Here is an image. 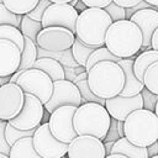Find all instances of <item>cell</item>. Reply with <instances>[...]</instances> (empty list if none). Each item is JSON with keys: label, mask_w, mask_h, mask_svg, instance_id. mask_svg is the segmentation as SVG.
Listing matches in <instances>:
<instances>
[{"label": "cell", "mask_w": 158, "mask_h": 158, "mask_svg": "<svg viewBox=\"0 0 158 158\" xmlns=\"http://www.w3.org/2000/svg\"><path fill=\"white\" fill-rule=\"evenodd\" d=\"M120 133H118V130H117V120L112 118L111 117V123H110V128L107 131V135L105 137L104 141H116L117 138H120Z\"/></svg>", "instance_id": "37"}, {"label": "cell", "mask_w": 158, "mask_h": 158, "mask_svg": "<svg viewBox=\"0 0 158 158\" xmlns=\"http://www.w3.org/2000/svg\"><path fill=\"white\" fill-rule=\"evenodd\" d=\"M33 68H38V69L46 72L52 78L53 81L65 78L64 65L59 60H57L52 57H38L33 64Z\"/></svg>", "instance_id": "20"}, {"label": "cell", "mask_w": 158, "mask_h": 158, "mask_svg": "<svg viewBox=\"0 0 158 158\" xmlns=\"http://www.w3.org/2000/svg\"><path fill=\"white\" fill-rule=\"evenodd\" d=\"M154 112H156V115L158 116V101H157V104H156V109H154Z\"/></svg>", "instance_id": "49"}, {"label": "cell", "mask_w": 158, "mask_h": 158, "mask_svg": "<svg viewBox=\"0 0 158 158\" xmlns=\"http://www.w3.org/2000/svg\"><path fill=\"white\" fill-rule=\"evenodd\" d=\"M111 116L105 105L88 101L80 104L74 114L73 125L78 135H91L105 139L110 128Z\"/></svg>", "instance_id": "3"}, {"label": "cell", "mask_w": 158, "mask_h": 158, "mask_svg": "<svg viewBox=\"0 0 158 158\" xmlns=\"http://www.w3.org/2000/svg\"><path fill=\"white\" fill-rule=\"evenodd\" d=\"M42 23L41 21H36L31 17H28L26 14L22 15V19H21V23H20V30L22 32L23 36H27L30 37L32 41L36 42V38H37V35L38 32L42 30Z\"/></svg>", "instance_id": "28"}, {"label": "cell", "mask_w": 158, "mask_h": 158, "mask_svg": "<svg viewBox=\"0 0 158 158\" xmlns=\"http://www.w3.org/2000/svg\"><path fill=\"white\" fill-rule=\"evenodd\" d=\"M123 133L132 143L148 147L158 139V116L152 110L137 109L123 121Z\"/></svg>", "instance_id": "5"}, {"label": "cell", "mask_w": 158, "mask_h": 158, "mask_svg": "<svg viewBox=\"0 0 158 158\" xmlns=\"http://www.w3.org/2000/svg\"><path fill=\"white\" fill-rule=\"evenodd\" d=\"M81 104V94L78 86L69 79H59L53 81V93L44 104V110L51 114L54 109L63 105L79 106Z\"/></svg>", "instance_id": "11"}, {"label": "cell", "mask_w": 158, "mask_h": 158, "mask_svg": "<svg viewBox=\"0 0 158 158\" xmlns=\"http://www.w3.org/2000/svg\"><path fill=\"white\" fill-rule=\"evenodd\" d=\"M44 115L43 102L33 94L25 93V102L21 111L9 122L20 130H33L41 125Z\"/></svg>", "instance_id": "10"}, {"label": "cell", "mask_w": 158, "mask_h": 158, "mask_svg": "<svg viewBox=\"0 0 158 158\" xmlns=\"http://www.w3.org/2000/svg\"><path fill=\"white\" fill-rule=\"evenodd\" d=\"M0 158H9V156L5 154V153H1V152H0Z\"/></svg>", "instance_id": "48"}, {"label": "cell", "mask_w": 158, "mask_h": 158, "mask_svg": "<svg viewBox=\"0 0 158 158\" xmlns=\"http://www.w3.org/2000/svg\"><path fill=\"white\" fill-rule=\"evenodd\" d=\"M78 106L74 105H63L54 109L48 117V125L52 135L65 143H69L78 133L75 132L73 125V117Z\"/></svg>", "instance_id": "9"}, {"label": "cell", "mask_w": 158, "mask_h": 158, "mask_svg": "<svg viewBox=\"0 0 158 158\" xmlns=\"http://www.w3.org/2000/svg\"><path fill=\"white\" fill-rule=\"evenodd\" d=\"M143 84L148 90L158 94V60L152 63L146 69L143 75Z\"/></svg>", "instance_id": "30"}, {"label": "cell", "mask_w": 158, "mask_h": 158, "mask_svg": "<svg viewBox=\"0 0 158 158\" xmlns=\"http://www.w3.org/2000/svg\"><path fill=\"white\" fill-rule=\"evenodd\" d=\"M105 11L110 15V17L112 19V21H118V20H123L126 19V9L115 4L114 1H111L107 6L104 7Z\"/></svg>", "instance_id": "33"}, {"label": "cell", "mask_w": 158, "mask_h": 158, "mask_svg": "<svg viewBox=\"0 0 158 158\" xmlns=\"http://www.w3.org/2000/svg\"><path fill=\"white\" fill-rule=\"evenodd\" d=\"M1 121H2V120H1V118H0V122H1Z\"/></svg>", "instance_id": "51"}, {"label": "cell", "mask_w": 158, "mask_h": 158, "mask_svg": "<svg viewBox=\"0 0 158 158\" xmlns=\"http://www.w3.org/2000/svg\"><path fill=\"white\" fill-rule=\"evenodd\" d=\"M143 42L141 28L130 19L112 21L105 36V46L118 58L138 54Z\"/></svg>", "instance_id": "1"}, {"label": "cell", "mask_w": 158, "mask_h": 158, "mask_svg": "<svg viewBox=\"0 0 158 158\" xmlns=\"http://www.w3.org/2000/svg\"><path fill=\"white\" fill-rule=\"evenodd\" d=\"M36 128H33V130H20V128H16L15 126H12L7 121L6 127H5V137H6L7 143L10 146H12L17 139H20L22 137H26V136H32Z\"/></svg>", "instance_id": "31"}, {"label": "cell", "mask_w": 158, "mask_h": 158, "mask_svg": "<svg viewBox=\"0 0 158 158\" xmlns=\"http://www.w3.org/2000/svg\"><path fill=\"white\" fill-rule=\"evenodd\" d=\"M112 1H114L115 4H117V5L122 6V7L127 9V7H132V6L137 5L141 0H112Z\"/></svg>", "instance_id": "39"}, {"label": "cell", "mask_w": 158, "mask_h": 158, "mask_svg": "<svg viewBox=\"0 0 158 158\" xmlns=\"http://www.w3.org/2000/svg\"><path fill=\"white\" fill-rule=\"evenodd\" d=\"M88 7H105L107 6L112 0H81Z\"/></svg>", "instance_id": "38"}, {"label": "cell", "mask_w": 158, "mask_h": 158, "mask_svg": "<svg viewBox=\"0 0 158 158\" xmlns=\"http://www.w3.org/2000/svg\"><path fill=\"white\" fill-rule=\"evenodd\" d=\"M115 141H105L104 142V146H105V151H106V156L111 152V148H112V144H114Z\"/></svg>", "instance_id": "42"}, {"label": "cell", "mask_w": 158, "mask_h": 158, "mask_svg": "<svg viewBox=\"0 0 158 158\" xmlns=\"http://www.w3.org/2000/svg\"><path fill=\"white\" fill-rule=\"evenodd\" d=\"M105 107L107 109L110 116L117 121H125L126 117L135 110L143 107L142 94L138 93L132 96L116 95L105 100Z\"/></svg>", "instance_id": "15"}, {"label": "cell", "mask_w": 158, "mask_h": 158, "mask_svg": "<svg viewBox=\"0 0 158 158\" xmlns=\"http://www.w3.org/2000/svg\"><path fill=\"white\" fill-rule=\"evenodd\" d=\"M69 158H104L106 151L104 141L91 135H77L68 144Z\"/></svg>", "instance_id": "14"}, {"label": "cell", "mask_w": 158, "mask_h": 158, "mask_svg": "<svg viewBox=\"0 0 158 158\" xmlns=\"http://www.w3.org/2000/svg\"><path fill=\"white\" fill-rule=\"evenodd\" d=\"M37 58H38V46L30 37L25 36V44H23V49L21 51V62L17 69L25 70L32 68Z\"/></svg>", "instance_id": "24"}, {"label": "cell", "mask_w": 158, "mask_h": 158, "mask_svg": "<svg viewBox=\"0 0 158 158\" xmlns=\"http://www.w3.org/2000/svg\"><path fill=\"white\" fill-rule=\"evenodd\" d=\"M130 20H132L142 31L143 42L141 51H144L151 47V40L154 30L158 27V10L153 7H144L138 11H136Z\"/></svg>", "instance_id": "16"}, {"label": "cell", "mask_w": 158, "mask_h": 158, "mask_svg": "<svg viewBox=\"0 0 158 158\" xmlns=\"http://www.w3.org/2000/svg\"><path fill=\"white\" fill-rule=\"evenodd\" d=\"M118 57L115 56L114 53H111L109 51V48L104 44V46H100L98 48L94 49V52L89 56L88 60H86V65H85V69L89 70L95 63L98 62H101V60H114V62H118Z\"/></svg>", "instance_id": "27"}, {"label": "cell", "mask_w": 158, "mask_h": 158, "mask_svg": "<svg viewBox=\"0 0 158 158\" xmlns=\"http://www.w3.org/2000/svg\"><path fill=\"white\" fill-rule=\"evenodd\" d=\"M10 81V75H5V77H0V85H4L6 83Z\"/></svg>", "instance_id": "44"}, {"label": "cell", "mask_w": 158, "mask_h": 158, "mask_svg": "<svg viewBox=\"0 0 158 158\" xmlns=\"http://www.w3.org/2000/svg\"><path fill=\"white\" fill-rule=\"evenodd\" d=\"M0 38L10 40V41H12L14 43H16L17 47H19L21 51L23 49L25 36L22 35L20 27H16V26L9 25V23L0 25Z\"/></svg>", "instance_id": "26"}, {"label": "cell", "mask_w": 158, "mask_h": 158, "mask_svg": "<svg viewBox=\"0 0 158 158\" xmlns=\"http://www.w3.org/2000/svg\"><path fill=\"white\" fill-rule=\"evenodd\" d=\"M141 94H142V99H143V107L154 111L156 104H157V101H158V94H156V93L148 90L146 86L142 89Z\"/></svg>", "instance_id": "34"}, {"label": "cell", "mask_w": 158, "mask_h": 158, "mask_svg": "<svg viewBox=\"0 0 158 158\" xmlns=\"http://www.w3.org/2000/svg\"><path fill=\"white\" fill-rule=\"evenodd\" d=\"M74 7H75L78 11H83V10H85L88 6H86V5H85V4H84L81 0H79V1L75 4V6H74Z\"/></svg>", "instance_id": "43"}, {"label": "cell", "mask_w": 158, "mask_h": 158, "mask_svg": "<svg viewBox=\"0 0 158 158\" xmlns=\"http://www.w3.org/2000/svg\"><path fill=\"white\" fill-rule=\"evenodd\" d=\"M151 47L153 49L158 51V27L154 30L153 35H152V40H151Z\"/></svg>", "instance_id": "41"}, {"label": "cell", "mask_w": 158, "mask_h": 158, "mask_svg": "<svg viewBox=\"0 0 158 158\" xmlns=\"http://www.w3.org/2000/svg\"><path fill=\"white\" fill-rule=\"evenodd\" d=\"M21 62V49L10 40L0 38V77L15 73Z\"/></svg>", "instance_id": "17"}, {"label": "cell", "mask_w": 158, "mask_h": 158, "mask_svg": "<svg viewBox=\"0 0 158 158\" xmlns=\"http://www.w3.org/2000/svg\"><path fill=\"white\" fill-rule=\"evenodd\" d=\"M154 9H157V10H158V6H154Z\"/></svg>", "instance_id": "50"}, {"label": "cell", "mask_w": 158, "mask_h": 158, "mask_svg": "<svg viewBox=\"0 0 158 158\" xmlns=\"http://www.w3.org/2000/svg\"><path fill=\"white\" fill-rule=\"evenodd\" d=\"M21 19H22V15L11 12L2 2H0V25L9 23V25H14L16 27H20Z\"/></svg>", "instance_id": "32"}, {"label": "cell", "mask_w": 158, "mask_h": 158, "mask_svg": "<svg viewBox=\"0 0 158 158\" xmlns=\"http://www.w3.org/2000/svg\"><path fill=\"white\" fill-rule=\"evenodd\" d=\"M98 48V47H94V46H89L86 44L85 42H83L80 38L75 37L74 40V43L72 46V54H73V58L74 60L81 65V67H85L86 65V60L89 58V56L94 52V49Z\"/></svg>", "instance_id": "25"}, {"label": "cell", "mask_w": 158, "mask_h": 158, "mask_svg": "<svg viewBox=\"0 0 158 158\" xmlns=\"http://www.w3.org/2000/svg\"><path fill=\"white\" fill-rule=\"evenodd\" d=\"M73 83L78 86L80 94H81V104L83 102H88V101H94V102H99V104H102L105 105V100L106 99H102V98H99L98 95H95L89 84H88V72H81L79 73L78 75H75V78L73 79Z\"/></svg>", "instance_id": "23"}, {"label": "cell", "mask_w": 158, "mask_h": 158, "mask_svg": "<svg viewBox=\"0 0 158 158\" xmlns=\"http://www.w3.org/2000/svg\"><path fill=\"white\" fill-rule=\"evenodd\" d=\"M147 152H148V157H154L158 153V139L147 147Z\"/></svg>", "instance_id": "40"}, {"label": "cell", "mask_w": 158, "mask_h": 158, "mask_svg": "<svg viewBox=\"0 0 158 158\" xmlns=\"http://www.w3.org/2000/svg\"><path fill=\"white\" fill-rule=\"evenodd\" d=\"M144 1H147L148 4H151L153 6H158V0H144Z\"/></svg>", "instance_id": "46"}, {"label": "cell", "mask_w": 158, "mask_h": 158, "mask_svg": "<svg viewBox=\"0 0 158 158\" xmlns=\"http://www.w3.org/2000/svg\"><path fill=\"white\" fill-rule=\"evenodd\" d=\"M112 19L102 7H86L79 12L75 36L89 46L100 47L105 44V36Z\"/></svg>", "instance_id": "4"}, {"label": "cell", "mask_w": 158, "mask_h": 158, "mask_svg": "<svg viewBox=\"0 0 158 158\" xmlns=\"http://www.w3.org/2000/svg\"><path fill=\"white\" fill-rule=\"evenodd\" d=\"M25 102V91L17 83H6L0 85V118L9 121L14 118L22 109Z\"/></svg>", "instance_id": "12"}, {"label": "cell", "mask_w": 158, "mask_h": 158, "mask_svg": "<svg viewBox=\"0 0 158 158\" xmlns=\"http://www.w3.org/2000/svg\"><path fill=\"white\" fill-rule=\"evenodd\" d=\"M79 16V11L70 4L51 2L46 9L41 23L43 27L47 26H63L75 33V25Z\"/></svg>", "instance_id": "13"}, {"label": "cell", "mask_w": 158, "mask_h": 158, "mask_svg": "<svg viewBox=\"0 0 158 158\" xmlns=\"http://www.w3.org/2000/svg\"><path fill=\"white\" fill-rule=\"evenodd\" d=\"M7 121H1L0 122V152L5 154H10V148L11 146L7 143L6 137H5V127H6Z\"/></svg>", "instance_id": "36"}, {"label": "cell", "mask_w": 158, "mask_h": 158, "mask_svg": "<svg viewBox=\"0 0 158 158\" xmlns=\"http://www.w3.org/2000/svg\"><path fill=\"white\" fill-rule=\"evenodd\" d=\"M158 60V51L153 49V48H147L144 51H142V53H139L133 62V72L136 74V77L143 81V75L146 69L154 62Z\"/></svg>", "instance_id": "22"}, {"label": "cell", "mask_w": 158, "mask_h": 158, "mask_svg": "<svg viewBox=\"0 0 158 158\" xmlns=\"http://www.w3.org/2000/svg\"><path fill=\"white\" fill-rule=\"evenodd\" d=\"M20 157H27V158H41L40 154L36 152L33 146L32 136H26L20 139H17L10 148L9 158H20Z\"/></svg>", "instance_id": "21"}, {"label": "cell", "mask_w": 158, "mask_h": 158, "mask_svg": "<svg viewBox=\"0 0 158 158\" xmlns=\"http://www.w3.org/2000/svg\"><path fill=\"white\" fill-rule=\"evenodd\" d=\"M86 72L88 84L99 98L109 99L121 94L125 86V73L117 62L101 60Z\"/></svg>", "instance_id": "2"}, {"label": "cell", "mask_w": 158, "mask_h": 158, "mask_svg": "<svg viewBox=\"0 0 158 158\" xmlns=\"http://www.w3.org/2000/svg\"><path fill=\"white\" fill-rule=\"evenodd\" d=\"M78 1H79V0H72V1H70V2H69V4H70V5H72V6H75V4H77V2H78Z\"/></svg>", "instance_id": "47"}, {"label": "cell", "mask_w": 158, "mask_h": 158, "mask_svg": "<svg viewBox=\"0 0 158 158\" xmlns=\"http://www.w3.org/2000/svg\"><path fill=\"white\" fill-rule=\"evenodd\" d=\"M51 2H59V4H69L72 0H49Z\"/></svg>", "instance_id": "45"}, {"label": "cell", "mask_w": 158, "mask_h": 158, "mask_svg": "<svg viewBox=\"0 0 158 158\" xmlns=\"http://www.w3.org/2000/svg\"><path fill=\"white\" fill-rule=\"evenodd\" d=\"M49 5H51V1H49V0H40V1L37 2V5H36L30 12H27L26 15H27L28 17L36 20V21H41V20H42V16H43V14H44V11H46V9H47Z\"/></svg>", "instance_id": "35"}, {"label": "cell", "mask_w": 158, "mask_h": 158, "mask_svg": "<svg viewBox=\"0 0 158 158\" xmlns=\"http://www.w3.org/2000/svg\"><path fill=\"white\" fill-rule=\"evenodd\" d=\"M16 83L22 88L25 93L36 95L43 105L49 100L53 93V80L43 70L38 68H28L22 70Z\"/></svg>", "instance_id": "6"}, {"label": "cell", "mask_w": 158, "mask_h": 158, "mask_svg": "<svg viewBox=\"0 0 158 158\" xmlns=\"http://www.w3.org/2000/svg\"><path fill=\"white\" fill-rule=\"evenodd\" d=\"M40 0H2V4L14 14L25 15L30 12Z\"/></svg>", "instance_id": "29"}, {"label": "cell", "mask_w": 158, "mask_h": 158, "mask_svg": "<svg viewBox=\"0 0 158 158\" xmlns=\"http://www.w3.org/2000/svg\"><path fill=\"white\" fill-rule=\"evenodd\" d=\"M117 153H122L126 158H148L147 147L137 146L131 141H128V138L125 136L117 138L114 142L111 152L106 157H118Z\"/></svg>", "instance_id": "19"}, {"label": "cell", "mask_w": 158, "mask_h": 158, "mask_svg": "<svg viewBox=\"0 0 158 158\" xmlns=\"http://www.w3.org/2000/svg\"><path fill=\"white\" fill-rule=\"evenodd\" d=\"M32 139L35 149L41 158H62L67 154L69 143L57 139L52 135L48 122H43L36 127Z\"/></svg>", "instance_id": "8"}, {"label": "cell", "mask_w": 158, "mask_h": 158, "mask_svg": "<svg viewBox=\"0 0 158 158\" xmlns=\"http://www.w3.org/2000/svg\"><path fill=\"white\" fill-rule=\"evenodd\" d=\"M75 33L63 26H47L42 27L36 38V44L49 52H60L72 48Z\"/></svg>", "instance_id": "7"}, {"label": "cell", "mask_w": 158, "mask_h": 158, "mask_svg": "<svg viewBox=\"0 0 158 158\" xmlns=\"http://www.w3.org/2000/svg\"><path fill=\"white\" fill-rule=\"evenodd\" d=\"M133 62H135V56L128 58H120L117 62L122 67L125 73V86L121 91V95H125V96L136 95L141 93L142 89L144 88L143 81L139 80L133 72Z\"/></svg>", "instance_id": "18"}]
</instances>
